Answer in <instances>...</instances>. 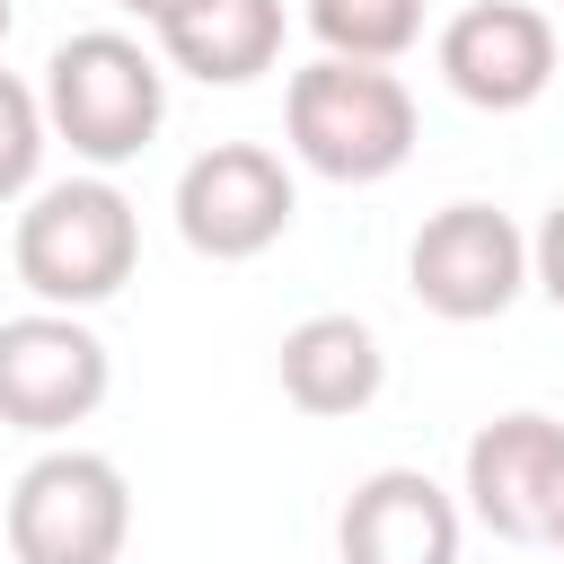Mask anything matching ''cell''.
Masks as SVG:
<instances>
[{"mask_svg":"<svg viewBox=\"0 0 564 564\" xmlns=\"http://www.w3.org/2000/svg\"><path fill=\"white\" fill-rule=\"evenodd\" d=\"M9 264L18 282L44 300V308H97L132 282L141 264V220L123 203V185L106 176H62V185H35L18 229H9Z\"/></svg>","mask_w":564,"mask_h":564,"instance_id":"6da1fadb","label":"cell"},{"mask_svg":"<svg viewBox=\"0 0 564 564\" xmlns=\"http://www.w3.org/2000/svg\"><path fill=\"white\" fill-rule=\"evenodd\" d=\"M167 123V70L150 44H132L123 26H88L62 35L44 62V132L70 141V159L88 167H123L150 150V132Z\"/></svg>","mask_w":564,"mask_h":564,"instance_id":"7a4b0ae2","label":"cell"},{"mask_svg":"<svg viewBox=\"0 0 564 564\" xmlns=\"http://www.w3.org/2000/svg\"><path fill=\"white\" fill-rule=\"evenodd\" d=\"M282 132H291L300 167H317L335 185H379L414 159V97L379 62H326L317 53L282 88Z\"/></svg>","mask_w":564,"mask_h":564,"instance_id":"3957f363","label":"cell"},{"mask_svg":"<svg viewBox=\"0 0 564 564\" xmlns=\"http://www.w3.org/2000/svg\"><path fill=\"white\" fill-rule=\"evenodd\" d=\"M132 538V485L97 449H44L9 485V555L18 564H115Z\"/></svg>","mask_w":564,"mask_h":564,"instance_id":"277c9868","label":"cell"},{"mask_svg":"<svg viewBox=\"0 0 564 564\" xmlns=\"http://www.w3.org/2000/svg\"><path fill=\"white\" fill-rule=\"evenodd\" d=\"M405 291L449 317V326H476V317H502L520 291H529V238L511 229V212L494 203H441L414 247H405Z\"/></svg>","mask_w":564,"mask_h":564,"instance_id":"5b68a950","label":"cell"},{"mask_svg":"<svg viewBox=\"0 0 564 564\" xmlns=\"http://www.w3.org/2000/svg\"><path fill=\"white\" fill-rule=\"evenodd\" d=\"M291 212H300V185L264 141H212L176 176V238L194 256H212V264L264 256L291 229Z\"/></svg>","mask_w":564,"mask_h":564,"instance_id":"8992f818","label":"cell"},{"mask_svg":"<svg viewBox=\"0 0 564 564\" xmlns=\"http://www.w3.org/2000/svg\"><path fill=\"white\" fill-rule=\"evenodd\" d=\"M106 388H115V361L97 326H79L70 308L0 317V423L9 432H70L106 405Z\"/></svg>","mask_w":564,"mask_h":564,"instance_id":"52a82bcc","label":"cell"},{"mask_svg":"<svg viewBox=\"0 0 564 564\" xmlns=\"http://www.w3.org/2000/svg\"><path fill=\"white\" fill-rule=\"evenodd\" d=\"M441 79L485 115L538 106L555 88V18L529 0H467L441 26Z\"/></svg>","mask_w":564,"mask_h":564,"instance_id":"ba28073f","label":"cell"},{"mask_svg":"<svg viewBox=\"0 0 564 564\" xmlns=\"http://www.w3.org/2000/svg\"><path fill=\"white\" fill-rule=\"evenodd\" d=\"M467 511L511 538V546H538L555 529V502H564V423L555 414H494L476 441H467Z\"/></svg>","mask_w":564,"mask_h":564,"instance_id":"9c48e42d","label":"cell"},{"mask_svg":"<svg viewBox=\"0 0 564 564\" xmlns=\"http://www.w3.org/2000/svg\"><path fill=\"white\" fill-rule=\"evenodd\" d=\"M458 502L423 467H370L335 511L344 564H458Z\"/></svg>","mask_w":564,"mask_h":564,"instance_id":"30bf717a","label":"cell"},{"mask_svg":"<svg viewBox=\"0 0 564 564\" xmlns=\"http://www.w3.org/2000/svg\"><path fill=\"white\" fill-rule=\"evenodd\" d=\"M379 388H388V352H379L370 317L317 308V317H300V326L282 335V397H291L300 414L335 423V414H361Z\"/></svg>","mask_w":564,"mask_h":564,"instance_id":"8fae6325","label":"cell"},{"mask_svg":"<svg viewBox=\"0 0 564 564\" xmlns=\"http://www.w3.org/2000/svg\"><path fill=\"white\" fill-rule=\"evenodd\" d=\"M159 53L203 88H247L282 53V0H203L159 26Z\"/></svg>","mask_w":564,"mask_h":564,"instance_id":"7c38bea8","label":"cell"},{"mask_svg":"<svg viewBox=\"0 0 564 564\" xmlns=\"http://www.w3.org/2000/svg\"><path fill=\"white\" fill-rule=\"evenodd\" d=\"M308 35L326 44V62H397L423 35V0H308Z\"/></svg>","mask_w":564,"mask_h":564,"instance_id":"4fadbf2b","label":"cell"},{"mask_svg":"<svg viewBox=\"0 0 564 564\" xmlns=\"http://www.w3.org/2000/svg\"><path fill=\"white\" fill-rule=\"evenodd\" d=\"M35 167H44V97L0 70V203L35 194Z\"/></svg>","mask_w":564,"mask_h":564,"instance_id":"5bb4252c","label":"cell"},{"mask_svg":"<svg viewBox=\"0 0 564 564\" xmlns=\"http://www.w3.org/2000/svg\"><path fill=\"white\" fill-rule=\"evenodd\" d=\"M529 282L564 308V194L546 203V220H538V238H529Z\"/></svg>","mask_w":564,"mask_h":564,"instance_id":"9a60e30c","label":"cell"},{"mask_svg":"<svg viewBox=\"0 0 564 564\" xmlns=\"http://www.w3.org/2000/svg\"><path fill=\"white\" fill-rule=\"evenodd\" d=\"M115 9H132V18H150V26H167V18H185V9H203V0H115Z\"/></svg>","mask_w":564,"mask_h":564,"instance_id":"2e32d148","label":"cell"},{"mask_svg":"<svg viewBox=\"0 0 564 564\" xmlns=\"http://www.w3.org/2000/svg\"><path fill=\"white\" fill-rule=\"evenodd\" d=\"M9 26H18V9H9V0H0V44H9Z\"/></svg>","mask_w":564,"mask_h":564,"instance_id":"e0dca14e","label":"cell"},{"mask_svg":"<svg viewBox=\"0 0 564 564\" xmlns=\"http://www.w3.org/2000/svg\"><path fill=\"white\" fill-rule=\"evenodd\" d=\"M546 538H555V546H564V502H555V529H546Z\"/></svg>","mask_w":564,"mask_h":564,"instance_id":"ac0fdd59","label":"cell"}]
</instances>
